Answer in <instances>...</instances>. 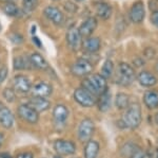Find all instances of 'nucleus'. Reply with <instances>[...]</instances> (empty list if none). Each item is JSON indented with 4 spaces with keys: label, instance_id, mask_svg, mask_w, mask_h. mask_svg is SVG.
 Returning a JSON list of instances; mask_svg holds the SVG:
<instances>
[{
    "label": "nucleus",
    "instance_id": "a211bd4d",
    "mask_svg": "<svg viewBox=\"0 0 158 158\" xmlns=\"http://www.w3.org/2000/svg\"><path fill=\"white\" fill-rule=\"evenodd\" d=\"M136 79L142 87H147V88L154 87L158 83L157 76L155 75L154 73L150 72V71H148V70L140 71L138 74L136 75Z\"/></svg>",
    "mask_w": 158,
    "mask_h": 158
},
{
    "label": "nucleus",
    "instance_id": "6e6552de",
    "mask_svg": "<svg viewBox=\"0 0 158 158\" xmlns=\"http://www.w3.org/2000/svg\"><path fill=\"white\" fill-rule=\"evenodd\" d=\"M53 147L57 153V155H60V156H71V155L75 154L76 150H77V147L72 140L67 139L55 140L53 143Z\"/></svg>",
    "mask_w": 158,
    "mask_h": 158
},
{
    "label": "nucleus",
    "instance_id": "f03ea898",
    "mask_svg": "<svg viewBox=\"0 0 158 158\" xmlns=\"http://www.w3.org/2000/svg\"><path fill=\"white\" fill-rule=\"evenodd\" d=\"M118 76L116 79V84L122 86V87H128L136 79V71L135 68L131 64L126 62H121L118 65V70H117Z\"/></svg>",
    "mask_w": 158,
    "mask_h": 158
},
{
    "label": "nucleus",
    "instance_id": "0eeeda50",
    "mask_svg": "<svg viewBox=\"0 0 158 158\" xmlns=\"http://www.w3.org/2000/svg\"><path fill=\"white\" fill-rule=\"evenodd\" d=\"M32 82L27 75L17 74L12 80V88L20 95H27L32 90Z\"/></svg>",
    "mask_w": 158,
    "mask_h": 158
},
{
    "label": "nucleus",
    "instance_id": "de8ad7c7",
    "mask_svg": "<svg viewBox=\"0 0 158 158\" xmlns=\"http://www.w3.org/2000/svg\"><path fill=\"white\" fill-rule=\"evenodd\" d=\"M75 2H82V1H85V0H74Z\"/></svg>",
    "mask_w": 158,
    "mask_h": 158
},
{
    "label": "nucleus",
    "instance_id": "ea45409f",
    "mask_svg": "<svg viewBox=\"0 0 158 158\" xmlns=\"http://www.w3.org/2000/svg\"><path fill=\"white\" fill-rule=\"evenodd\" d=\"M32 40H33V43H34V44L36 45L38 48H39V49H41V48H42V44H41V42L39 40V38H38L37 36H33Z\"/></svg>",
    "mask_w": 158,
    "mask_h": 158
},
{
    "label": "nucleus",
    "instance_id": "4c0bfd02",
    "mask_svg": "<svg viewBox=\"0 0 158 158\" xmlns=\"http://www.w3.org/2000/svg\"><path fill=\"white\" fill-rule=\"evenodd\" d=\"M144 60L143 57H136L133 60V67L134 68H138V67H141V66H144Z\"/></svg>",
    "mask_w": 158,
    "mask_h": 158
},
{
    "label": "nucleus",
    "instance_id": "58836bf2",
    "mask_svg": "<svg viewBox=\"0 0 158 158\" xmlns=\"http://www.w3.org/2000/svg\"><path fill=\"white\" fill-rule=\"evenodd\" d=\"M151 21H152V24L158 29V10L154 11L151 14Z\"/></svg>",
    "mask_w": 158,
    "mask_h": 158
},
{
    "label": "nucleus",
    "instance_id": "ddd939ff",
    "mask_svg": "<svg viewBox=\"0 0 158 158\" xmlns=\"http://www.w3.org/2000/svg\"><path fill=\"white\" fill-rule=\"evenodd\" d=\"M33 97H39V98H49L53 93V86L47 81H38L32 86Z\"/></svg>",
    "mask_w": 158,
    "mask_h": 158
},
{
    "label": "nucleus",
    "instance_id": "a878e982",
    "mask_svg": "<svg viewBox=\"0 0 158 158\" xmlns=\"http://www.w3.org/2000/svg\"><path fill=\"white\" fill-rule=\"evenodd\" d=\"M114 104L118 111H126L130 105V96L124 93H118L114 99Z\"/></svg>",
    "mask_w": 158,
    "mask_h": 158
},
{
    "label": "nucleus",
    "instance_id": "a19ab883",
    "mask_svg": "<svg viewBox=\"0 0 158 158\" xmlns=\"http://www.w3.org/2000/svg\"><path fill=\"white\" fill-rule=\"evenodd\" d=\"M0 158H13V156L7 152H2L0 153Z\"/></svg>",
    "mask_w": 158,
    "mask_h": 158
},
{
    "label": "nucleus",
    "instance_id": "8fccbe9b",
    "mask_svg": "<svg viewBox=\"0 0 158 158\" xmlns=\"http://www.w3.org/2000/svg\"><path fill=\"white\" fill-rule=\"evenodd\" d=\"M0 31H1V24H0Z\"/></svg>",
    "mask_w": 158,
    "mask_h": 158
},
{
    "label": "nucleus",
    "instance_id": "f3484780",
    "mask_svg": "<svg viewBox=\"0 0 158 158\" xmlns=\"http://www.w3.org/2000/svg\"><path fill=\"white\" fill-rule=\"evenodd\" d=\"M86 78L89 79V81H90L92 86H93L94 89H95V91L98 97L109 88L108 82H106V80L100 74V73H92L91 75L86 76Z\"/></svg>",
    "mask_w": 158,
    "mask_h": 158
},
{
    "label": "nucleus",
    "instance_id": "c03bdc74",
    "mask_svg": "<svg viewBox=\"0 0 158 158\" xmlns=\"http://www.w3.org/2000/svg\"><path fill=\"white\" fill-rule=\"evenodd\" d=\"M155 158H158V149H156V151H155Z\"/></svg>",
    "mask_w": 158,
    "mask_h": 158
},
{
    "label": "nucleus",
    "instance_id": "39448f33",
    "mask_svg": "<svg viewBox=\"0 0 158 158\" xmlns=\"http://www.w3.org/2000/svg\"><path fill=\"white\" fill-rule=\"evenodd\" d=\"M95 131V123L90 118H85L81 120L77 129V137L79 141L81 142H88L92 139V136Z\"/></svg>",
    "mask_w": 158,
    "mask_h": 158
},
{
    "label": "nucleus",
    "instance_id": "79ce46f5",
    "mask_svg": "<svg viewBox=\"0 0 158 158\" xmlns=\"http://www.w3.org/2000/svg\"><path fill=\"white\" fill-rule=\"evenodd\" d=\"M4 134L2 133V132H0V147H1V146L3 144V142H4Z\"/></svg>",
    "mask_w": 158,
    "mask_h": 158
},
{
    "label": "nucleus",
    "instance_id": "4be33fe9",
    "mask_svg": "<svg viewBox=\"0 0 158 158\" xmlns=\"http://www.w3.org/2000/svg\"><path fill=\"white\" fill-rule=\"evenodd\" d=\"M99 111L101 113H106L112 105V93L110 91V89L108 88L104 93H101L97 99V104Z\"/></svg>",
    "mask_w": 158,
    "mask_h": 158
},
{
    "label": "nucleus",
    "instance_id": "37998d69",
    "mask_svg": "<svg viewBox=\"0 0 158 158\" xmlns=\"http://www.w3.org/2000/svg\"><path fill=\"white\" fill-rule=\"evenodd\" d=\"M155 122H156V124L158 125V113L155 115Z\"/></svg>",
    "mask_w": 158,
    "mask_h": 158
},
{
    "label": "nucleus",
    "instance_id": "f8f14e48",
    "mask_svg": "<svg viewBox=\"0 0 158 158\" xmlns=\"http://www.w3.org/2000/svg\"><path fill=\"white\" fill-rule=\"evenodd\" d=\"M97 25H98L97 18L95 16H90L81 22L80 25L78 27V31L80 33L81 37L85 39V38L90 37L93 35V33L97 29Z\"/></svg>",
    "mask_w": 158,
    "mask_h": 158
},
{
    "label": "nucleus",
    "instance_id": "423d86ee",
    "mask_svg": "<svg viewBox=\"0 0 158 158\" xmlns=\"http://www.w3.org/2000/svg\"><path fill=\"white\" fill-rule=\"evenodd\" d=\"M17 115L22 121L29 124H37L39 121V113L31 107L29 104H20L17 108Z\"/></svg>",
    "mask_w": 158,
    "mask_h": 158
},
{
    "label": "nucleus",
    "instance_id": "20e7f679",
    "mask_svg": "<svg viewBox=\"0 0 158 158\" xmlns=\"http://www.w3.org/2000/svg\"><path fill=\"white\" fill-rule=\"evenodd\" d=\"M73 98L80 106L82 107L90 108L93 107L97 104V97L94 96L93 93H89L88 90H85L82 87H78L75 89L73 93Z\"/></svg>",
    "mask_w": 158,
    "mask_h": 158
},
{
    "label": "nucleus",
    "instance_id": "49530a36",
    "mask_svg": "<svg viewBox=\"0 0 158 158\" xmlns=\"http://www.w3.org/2000/svg\"><path fill=\"white\" fill-rule=\"evenodd\" d=\"M156 71H157V73H158V60H157V62H156Z\"/></svg>",
    "mask_w": 158,
    "mask_h": 158
},
{
    "label": "nucleus",
    "instance_id": "c85d7f7f",
    "mask_svg": "<svg viewBox=\"0 0 158 158\" xmlns=\"http://www.w3.org/2000/svg\"><path fill=\"white\" fill-rule=\"evenodd\" d=\"M137 144L133 143V142H126L120 149V154L122 157L124 158H130L132 156V154L134 153L135 150L137 149Z\"/></svg>",
    "mask_w": 158,
    "mask_h": 158
},
{
    "label": "nucleus",
    "instance_id": "7ed1b4c3",
    "mask_svg": "<svg viewBox=\"0 0 158 158\" xmlns=\"http://www.w3.org/2000/svg\"><path fill=\"white\" fill-rule=\"evenodd\" d=\"M93 70L94 65L85 57H80L76 60L71 66V73L76 78L85 79L86 76L91 75L93 73Z\"/></svg>",
    "mask_w": 158,
    "mask_h": 158
},
{
    "label": "nucleus",
    "instance_id": "9d476101",
    "mask_svg": "<svg viewBox=\"0 0 158 158\" xmlns=\"http://www.w3.org/2000/svg\"><path fill=\"white\" fill-rule=\"evenodd\" d=\"M144 17H146L144 3L141 0L134 2L129 12V18L131 20V22H133L135 25H140L144 20Z\"/></svg>",
    "mask_w": 158,
    "mask_h": 158
},
{
    "label": "nucleus",
    "instance_id": "c756f323",
    "mask_svg": "<svg viewBox=\"0 0 158 158\" xmlns=\"http://www.w3.org/2000/svg\"><path fill=\"white\" fill-rule=\"evenodd\" d=\"M2 97H3V99L6 102H9V103H13V102L16 101L17 93H16V91H15L13 88L6 87V88H4L3 93H2Z\"/></svg>",
    "mask_w": 158,
    "mask_h": 158
},
{
    "label": "nucleus",
    "instance_id": "dca6fc26",
    "mask_svg": "<svg viewBox=\"0 0 158 158\" xmlns=\"http://www.w3.org/2000/svg\"><path fill=\"white\" fill-rule=\"evenodd\" d=\"M81 48L88 54H95L101 49V39L97 36H90L82 40Z\"/></svg>",
    "mask_w": 158,
    "mask_h": 158
},
{
    "label": "nucleus",
    "instance_id": "3c124183",
    "mask_svg": "<svg viewBox=\"0 0 158 158\" xmlns=\"http://www.w3.org/2000/svg\"><path fill=\"white\" fill-rule=\"evenodd\" d=\"M53 1H59V0H53Z\"/></svg>",
    "mask_w": 158,
    "mask_h": 158
},
{
    "label": "nucleus",
    "instance_id": "7c9ffc66",
    "mask_svg": "<svg viewBox=\"0 0 158 158\" xmlns=\"http://www.w3.org/2000/svg\"><path fill=\"white\" fill-rule=\"evenodd\" d=\"M63 9L65 10V12H67V13H70V14H74V13L77 12L78 7H77V4H76L75 1L67 0V1H64V3H63Z\"/></svg>",
    "mask_w": 158,
    "mask_h": 158
},
{
    "label": "nucleus",
    "instance_id": "f704fd0d",
    "mask_svg": "<svg viewBox=\"0 0 158 158\" xmlns=\"http://www.w3.org/2000/svg\"><path fill=\"white\" fill-rule=\"evenodd\" d=\"M10 38H11V40L14 44L16 45H19V44H22L23 43V36H22L21 34H19V33H13V34L10 35Z\"/></svg>",
    "mask_w": 158,
    "mask_h": 158
},
{
    "label": "nucleus",
    "instance_id": "393cba45",
    "mask_svg": "<svg viewBox=\"0 0 158 158\" xmlns=\"http://www.w3.org/2000/svg\"><path fill=\"white\" fill-rule=\"evenodd\" d=\"M13 68L15 71H25L33 69L30 62V57L27 55H18L13 60Z\"/></svg>",
    "mask_w": 158,
    "mask_h": 158
},
{
    "label": "nucleus",
    "instance_id": "b1692460",
    "mask_svg": "<svg viewBox=\"0 0 158 158\" xmlns=\"http://www.w3.org/2000/svg\"><path fill=\"white\" fill-rule=\"evenodd\" d=\"M143 104L149 109L158 108V91L156 89H150L143 93Z\"/></svg>",
    "mask_w": 158,
    "mask_h": 158
},
{
    "label": "nucleus",
    "instance_id": "e433bc0d",
    "mask_svg": "<svg viewBox=\"0 0 158 158\" xmlns=\"http://www.w3.org/2000/svg\"><path fill=\"white\" fill-rule=\"evenodd\" d=\"M15 158H34V154L29 151H23V152H20L18 154H16Z\"/></svg>",
    "mask_w": 158,
    "mask_h": 158
},
{
    "label": "nucleus",
    "instance_id": "473e14b6",
    "mask_svg": "<svg viewBox=\"0 0 158 158\" xmlns=\"http://www.w3.org/2000/svg\"><path fill=\"white\" fill-rule=\"evenodd\" d=\"M156 56V51H155L153 48L148 47L144 49L143 51V58H147V60H152Z\"/></svg>",
    "mask_w": 158,
    "mask_h": 158
},
{
    "label": "nucleus",
    "instance_id": "cd10ccee",
    "mask_svg": "<svg viewBox=\"0 0 158 158\" xmlns=\"http://www.w3.org/2000/svg\"><path fill=\"white\" fill-rule=\"evenodd\" d=\"M114 72H115V65H114L113 61L112 60H106L103 62V65L101 67L100 74L103 76L106 80L113 78Z\"/></svg>",
    "mask_w": 158,
    "mask_h": 158
},
{
    "label": "nucleus",
    "instance_id": "9b49d317",
    "mask_svg": "<svg viewBox=\"0 0 158 158\" xmlns=\"http://www.w3.org/2000/svg\"><path fill=\"white\" fill-rule=\"evenodd\" d=\"M43 15L49 21L52 22L53 25H57V27H61L64 24V15L56 7L48 6L43 10Z\"/></svg>",
    "mask_w": 158,
    "mask_h": 158
},
{
    "label": "nucleus",
    "instance_id": "f257e3e1",
    "mask_svg": "<svg viewBox=\"0 0 158 158\" xmlns=\"http://www.w3.org/2000/svg\"><path fill=\"white\" fill-rule=\"evenodd\" d=\"M141 121H142V113H141L140 104L137 103V102L130 103L129 107L126 109L123 116H122L121 119L122 124H124V127L135 129L141 124Z\"/></svg>",
    "mask_w": 158,
    "mask_h": 158
},
{
    "label": "nucleus",
    "instance_id": "6ab92c4d",
    "mask_svg": "<svg viewBox=\"0 0 158 158\" xmlns=\"http://www.w3.org/2000/svg\"><path fill=\"white\" fill-rule=\"evenodd\" d=\"M31 107H33L38 113H43L51 108V102L48 98H39V97H32L29 99L27 103Z\"/></svg>",
    "mask_w": 158,
    "mask_h": 158
},
{
    "label": "nucleus",
    "instance_id": "412c9836",
    "mask_svg": "<svg viewBox=\"0 0 158 158\" xmlns=\"http://www.w3.org/2000/svg\"><path fill=\"white\" fill-rule=\"evenodd\" d=\"M95 13L98 18H100L102 20H108L111 18L112 14H113V7H112L111 4L108 3V2L100 1L96 4Z\"/></svg>",
    "mask_w": 158,
    "mask_h": 158
},
{
    "label": "nucleus",
    "instance_id": "bb28decb",
    "mask_svg": "<svg viewBox=\"0 0 158 158\" xmlns=\"http://www.w3.org/2000/svg\"><path fill=\"white\" fill-rule=\"evenodd\" d=\"M2 12L10 17H18L20 16V9L14 1H6L3 2L1 7Z\"/></svg>",
    "mask_w": 158,
    "mask_h": 158
},
{
    "label": "nucleus",
    "instance_id": "72a5a7b5",
    "mask_svg": "<svg viewBox=\"0 0 158 158\" xmlns=\"http://www.w3.org/2000/svg\"><path fill=\"white\" fill-rule=\"evenodd\" d=\"M9 74V69L6 65H1L0 66V85L6 81V79L7 78Z\"/></svg>",
    "mask_w": 158,
    "mask_h": 158
},
{
    "label": "nucleus",
    "instance_id": "1a4fd4ad",
    "mask_svg": "<svg viewBox=\"0 0 158 158\" xmlns=\"http://www.w3.org/2000/svg\"><path fill=\"white\" fill-rule=\"evenodd\" d=\"M65 39H67V44L69 48L72 51H74V52H77L78 50L81 49L83 38L81 37L80 33L78 31V28H76L75 25H71L68 29Z\"/></svg>",
    "mask_w": 158,
    "mask_h": 158
},
{
    "label": "nucleus",
    "instance_id": "a18cd8bd",
    "mask_svg": "<svg viewBox=\"0 0 158 158\" xmlns=\"http://www.w3.org/2000/svg\"><path fill=\"white\" fill-rule=\"evenodd\" d=\"M53 158H62V157H61L60 155H55V156L53 157Z\"/></svg>",
    "mask_w": 158,
    "mask_h": 158
},
{
    "label": "nucleus",
    "instance_id": "5701e85b",
    "mask_svg": "<svg viewBox=\"0 0 158 158\" xmlns=\"http://www.w3.org/2000/svg\"><path fill=\"white\" fill-rule=\"evenodd\" d=\"M99 150H100V146H99L98 141L94 139L89 140L85 142V147H83V157L85 158H97L99 154Z\"/></svg>",
    "mask_w": 158,
    "mask_h": 158
},
{
    "label": "nucleus",
    "instance_id": "aec40b11",
    "mask_svg": "<svg viewBox=\"0 0 158 158\" xmlns=\"http://www.w3.org/2000/svg\"><path fill=\"white\" fill-rule=\"evenodd\" d=\"M30 62L33 68L41 71H47L50 69V65L48 63V61L45 60L44 56H42V54H40L39 52H33L30 54Z\"/></svg>",
    "mask_w": 158,
    "mask_h": 158
},
{
    "label": "nucleus",
    "instance_id": "2eb2a0df",
    "mask_svg": "<svg viewBox=\"0 0 158 158\" xmlns=\"http://www.w3.org/2000/svg\"><path fill=\"white\" fill-rule=\"evenodd\" d=\"M15 116L9 107L0 102V125L3 129H10L14 126Z\"/></svg>",
    "mask_w": 158,
    "mask_h": 158
},
{
    "label": "nucleus",
    "instance_id": "c9c22d12",
    "mask_svg": "<svg viewBox=\"0 0 158 158\" xmlns=\"http://www.w3.org/2000/svg\"><path fill=\"white\" fill-rule=\"evenodd\" d=\"M130 158H146V154H144L143 150L141 147H137V149L135 150L134 153L132 154V156Z\"/></svg>",
    "mask_w": 158,
    "mask_h": 158
},
{
    "label": "nucleus",
    "instance_id": "4468645a",
    "mask_svg": "<svg viewBox=\"0 0 158 158\" xmlns=\"http://www.w3.org/2000/svg\"><path fill=\"white\" fill-rule=\"evenodd\" d=\"M69 115H70V111L64 104H57L53 108V120H54L55 125H64L69 119Z\"/></svg>",
    "mask_w": 158,
    "mask_h": 158
},
{
    "label": "nucleus",
    "instance_id": "09e8293b",
    "mask_svg": "<svg viewBox=\"0 0 158 158\" xmlns=\"http://www.w3.org/2000/svg\"><path fill=\"white\" fill-rule=\"evenodd\" d=\"M2 2H6V1H14V0H1Z\"/></svg>",
    "mask_w": 158,
    "mask_h": 158
},
{
    "label": "nucleus",
    "instance_id": "603ef678",
    "mask_svg": "<svg viewBox=\"0 0 158 158\" xmlns=\"http://www.w3.org/2000/svg\"><path fill=\"white\" fill-rule=\"evenodd\" d=\"M157 1H158V0H157Z\"/></svg>",
    "mask_w": 158,
    "mask_h": 158
},
{
    "label": "nucleus",
    "instance_id": "2f4dec72",
    "mask_svg": "<svg viewBox=\"0 0 158 158\" xmlns=\"http://www.w3.org/2000/svg\"><path fill=\"white\" fill-rule=\"evenodd\" d=\"M38 0H22V6H23L24 11L32 12L37 7Z\"/></svg>",
    "mask_w": 158,
    "mask_h": 158
}]
</instances>
